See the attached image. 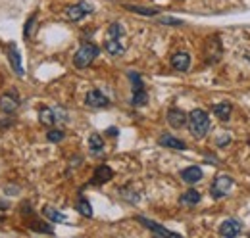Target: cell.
<instances>
[{
	"label": "cell",
	"mask_w": 250,
	"mask_h": 238,
	"mask_svg": "<svg viewBox=\"0 0 250 238\" xmlns=\"http://www.w3.org/2000/svg\"><path fill=\"white\" fill-rule=\"evenodd\" d=\"M33 229H35V231H41V233H46V235H54L52 227H46V225H44V223H41V221L33 223Z\"/></svg>",
	"instance_id": "cell-28"
},
{
	"label": "cell",
	"mask_w": 250,
	"mask_h": 238,
	"mask_svg": "<svg viewBox=\"0 0 250 238\" xmlns=\"http://www.w3.org/2000/svg\"><path fill=\"white\" fill-rule=\"evenodd\" d=\"M75 209H77L83 217H93V206H91L89 200H85V198H79V200H77Z\"/></svg>",
	"instance_id": "cell-23"
},
{
	"label": "cell",
	"mask_w": 250,
	"mask_h": 238,
	"mask_svg": "<svg viewBox=\"0 0 250 238\" xmlns=\"http://www.w3.org/2000/svg\"><path fill=\"white\" fill-rule=\"evenodd\" d=\"M85 104L89 108H108L110 106V100L106 94H102L100 90H89L87 96H85Z\"/></svg>",
	"instance_id": "cell-9"
},
{
	"label": "cell",
	"mask_w": 250,
	"mask_h": 238,
	"mask_svg": "<svg viewBox=\"0 0 250 238\" xmlns=\"http://www.w3.org/2000/svg\"><path fill=\"white\" fill-rule=\"evenodd\" d=\"M63 137H65V133H63L62 129H52V127H50V131L46 133V139H48L50 142H62Z\"/></svg>",
	"instance_id": "cell-26"
},
{
	"label": "cell",
	"mask_w": 250,
	"mask_h": 238,
	"mask_svg": "<svg viewBox=\"0 0 250 238\" xmlns=\"http://www.w3.org/2000/svg\"><path fill=\"white\" fill-rule=\"evenodd\" d=\"M167 123H169V127H173V129H181L183 125H187V114L183 112V110H179V108H171V110H167Z\"/></svg>",
	"instance_id": "cell-12"
},
{
	"label": "cell",
	"mask_w": 250,
	"mask_h": 238,
	"mask_svg": "<svg viewBox=\"0 0 250 238\" xmlns=\"http://www.w3.org/2000/svg\"><path fill=\"white\" fill-rule=\"evenodd\" d=\"M160 23H166V25H183L181 20H173V18H162Z\"/></svg>",
	"instance_id": "cell-29"
},
{
	"label": "cell",
	"mask_w": 250,
	"mask_h": 238,
	"mask_svg": "<svg viewBox=\"0 0 250 238\" xmlns=\"http://www.w3.org/2000/svg\"><path fill=\"white\" fill-rule=\"evenodd\" d=\"M171 65H173L175 71H187L190 67V56L187 52H175L171 56Z\"/></svg>",
	"instance_id": "cell-16"
},
{
	"label": "cell",
	"mask_w": 250,
	"mask_h": 238,
	"mask_svg": "<svg viewBox=\"0 0 250 238\" xmlns=\"http://www.w3.org/2000/svg\"><path fill=\"white\" fill-rule=\"evenodd\" d=\"M137 221H139V223H143V225H145L148 231H152L156 237H179L177 233L164 229L162 225H158L156 221H150V219H146V217H141V215H139V217H137Z\"/></svg>",
	"instance_id": "cell-10"
},
{
	"label": "cell",
	"mask_w": 250,
	"mask_h": 238,
	"mask_svg": "<svg viewBox=\"0 0 250 238\" xmlns=\"http://www.w3.org/2000/svg\"><path fill=\"white\" fill-rule=\"evenodd\" d=\"M106 133H108L110 137H116V135H118V129H116V127H110V129H108Z\"/></svg>",
	"instance_id": "cell-31"
},
{
	"label": "cell",
	"mask_w": 250,
	"mask_h": 238,
	"mask_svg": "<svg viewBox=\"0 0 250 238\" xmlns=\"http://www.w3.org/2000/svg\"><path fill=\"white\" fill-rule=\"evenodd\" d=\"M89 14H93V6L87 4V2H79V4H73V6L65 8V18L69 21H79Z\"/></svg>",
	"instance_id": "cell-6"
},
{
	"label": "cell",
	"mask_w": 250,
	"mask_h": 238,
	"mask_svg": "<svg viewBox=\"0 0 250 238\" xmlns=\"http://www.w3.org/2000/svg\"><path fill=\"white\" fill-rule=\"evenodd\" d=\"M89 148H91V152H93L94 156H98V154L104 152V139L98 133H93L89 137Z\"/></svg>",
	"instance_id": "cell-20"
},
{
	"label": "cell",
	"mask_w": 250,
	"mask_h": 238,
	"mask_svg": "<svg viewBox=\"0 0 250 238\" xmlns=\"http://www.w3.org/2000/svg\"><path fill=\"white\" fill-rule=\"evenodd\" d=\"M125 35L124 27H122V23H112L110 27H108V37H116V39H122Z\"/></svg>",
	"instance_id": "cell-27"
},
{
	"label": "cell",
	"mask_w": 250,
	"mask_h": 238,
	"mask_svg": "<svg viewBox=\"0 0 250 238\" xmlns=\"http://www.w3.org/2000/svg\"><path fill=\"white\" fill-rule=\"evenodd\" d=\"M231 186H233V178L229 177V175H218V177L214 178L212 186H210V192H212V196L216 200H219V198L227 196V192L231 190Z\"/></svg>",
	"instance_id": "cell-4"
},
{
	"label": "cell",
	"mask_w": 250,
	"mask_h": 238,
	"mask_svg": "<svg viewBox=\"0 0 250 238\" xmlns=\"http://www.w3.org/2000/svg\"><path fill=\"white\" fill-rule=\"evenodd\" d=\"M241 223L237 219H225L221 225H219V235L225 238L229 237H239L241 235Z\"/></svg>",
	"instance_id": "cell-11"
},
{
	"label": "cell",
	"mask_w": 250,
	"mask_h": 238,
	"mask_svg": "<svg viewBox=\"0 0 250 238\" xmlns=\"http://www.w3.org/2000/svg\"><path fill=\"white\" fill-rule=\"evenodd\" d=\"M42 213H44V217L48 219V221H52V223H67V217L60 213L58 209L50 208V206H46V208L42 209Z\"/></svg>",
	"instance_id": "cell-21"
},
{
	"label": "cell",
	"mask_w": 250,
	"mask_h": 238,
	"mask_svg": "<svg viewBox=\"0 0 250 238\" xmlns=\"http://www.w3.org/2000/svg\"><path fill=\"white\" fill-rule=\"evenodd\" d=\"M6 54H8V60H10V65H12L14 73H16L18 77H23V75H25V69H23L21 54H20V50H18L16 42H10V44L6 46Z\"/></svg>",
	"instance_id": "cell-5"
},
{
	"label": "cell",
	"mask_w": 250,
	"mask_h": 238,
	"mask_svg": "<svg viewBox=\"0 0 250 238\" xmlns=\"http://www.w3.org/2000/svg\"><path fill=\"white\" fill-rule=\"evenodd\" d=\"M181 178H183L187 184H196L198 180H202V169L196 167V165H190V167L181 171Z\"/></svg>",
	"instance_id": "cell-17"
},
{
	"label": "cell",
	"mask_w": 250,
	"mask_h": 238,
	"mask_svg": "<svg viewBox=\"0 0 250 238\" xmlns=\"http://www.w3.org/2000/svg\"><path fill=\"white\" fill-rule=\"evenodd\" d=\"M204 56L208 63H216L221 56V42H219L218 37H210L206 40V48H204Z\"/></svg>",
	"instance_id": "cell-7"
},
{
	"label": "cell",
	"mask_w": 250,
	"mask_h": 238,
	"mask_svg": "<svg viewBox=\"0 0 250 238\" xmlns=\"http://www.w3.org/2000/svg\"><path fill=\"white\" fill-rule=\"evenodd\" d=\"M127 77H129V81L133 83V92L145 89V85H143V79H141V75H139L137 71H129V73H127Z\"/></svg>",
	"instance_id": "cell-24"
},
{
	"label": "cell",
	"mask_w": 250,
	"mask_h": 238,
	"mask_svg": "<svg viewBox=\"0 0 250 238\" xmlns=\"http://www.w3.org/2000/svg\"><path fill=\"white\" fill-rule=\"evenodd\" d=\"M148 102V94H146V90H137V92H133V96H131V104L135 106V108H141V106H145Z\"/></svg>",
	"instance_id": "cell-22"
},
{
	"label": "cell",
	"mask_w": 250,
	"mask_h": 238,
	"mask_svg": "<svg viewBox=\"0 0 250 238\" xmlns=\"http://www.w3.org/2000/svg\"><path fill=\"white\" fill-rule=\"evenodd\" d=\"M39 121L46 127H54L60 121H67V114L62 108H41L39 112Z\"/></svg>",
	"instance_id": "cell-3"
},
{
	"label": "cell",
	"mask_w": 250,
	"mask_h": 238,
	"mask_svg": "<svg viewBox=\"0 0 250 238\" xmlns=\"http://www.w3.org/2000/svg\"><path fill=\"white\" fill-rule=\"evenodd\" d=\"M35 20H37V14H33L31 18H29V20H27V23H25V31H23V33H25V39H27V37H29V31H31L33 23H35Z\"/></svg>",
	"instance_id": "cell-30"
},
{
	"label": "cell",
	"mask_w": 250,
	"mask_h": 238,
	"mask_svg": "<svg viewBox=\"0 0 250 238\" xmlns=\"http://www.w3.org/2000/svg\"><path fill=\"white\" fill-rule=\"evenodd\" d=\"M212 112L216 114V118L221 119V121H227L231 112H233V106L229 102H221V104H214L212 106Z\"/></svg>",
	"instance_id": "cell-19"
},
{
	"label": "cell",
	"mask_w": 250,
	"mask_h": 238,
	"mask_svg": "<svg viewBox=\"0 0 250 238\" xmlns=\"http://www.w3.org/2000/svg\"><path fill=\"white\" fill-rule=\"evenodd\" d=\"M110 178H114V171H112V167L102 163V165H98V167L94 169L93 178H91V184H104V182H108Z\"/></svg>",
	"instance_id": "cell-13"
},
{
	"label": "cell",
	"mask_w": 250,
	"mask_h": 238,
	"mask_svg": "<svg viewBox=\"0 0 250 238\" xmlns=\"http://www.w3.org/2000/svg\"><path fill=\"white\" fill-rule=\"evenodd\" d=\"M200 198H202V196H200V192H198V190H194V188H190V190H187L185 194H181L179 204L190 208V206H196V204L200 202Z\"/></svg>",
	"instance_id": "cell-18"
},
{
	"label": "cell",
	"mask_w": 250,
	"mask_h": 238,
	"mask_svg": "<svg viewBox=\"0 0 250 238\" xmlns=\"http://www.w3.org/2000/svg\"><path fill=\"white\" fill-rule=\"evenodd\" d=\"M20 108V98L16 96V92H6L0 96V112L2 114H14Z\"/></svg>",
	"instance_id": "cell-8"
},
{
	"label": "cell",
	"mask_w": 250,
	"mask_h": 238,
	"mask_svg": "<svg viewBox=\"0 0 250 238\" xmlns=\"http://www.w3.org/2000/svg\"><path fill=\"white\" fill-rule=\"evenodd\" d=\"M98 52H100V48H98L96 44H93V42H85V44H81V48H79V50L75 52V56H73V65L79 67V69L89 67L94 60H96Z\"/></svg>",
	"instance_id": "cell-2"
},
{
	"label": "cell",
	"mask_w": 250,
	"mask_h": 238,
	"mask_svg": "<svg viewBox=\"0 0 250 238\" xmlns=\"http://www.w3.org/2000/svg\"><path fill=\"white\" fill-rule=\"evenodd\" d=\"M129 12L133 14H141V16H156L160 10H154V8H141V6H125Z\"/></svg>",
	"instance_id": "cell-25"
},
{
	"label": "cell",
	"mask_w": 250,
	"mask_h": 238,
	"mask_svg": "<svg viewBox=\"0 0 250 238\" xmlns=\"http://www.w3.org/2000/svg\"><path fill=\"white\" fill-rule=\"evenodd\" d=\"M158 144H160V146H166V148H171V150H187V144H185L181 139H175V137L169 135V133H164V135L158 139Z\"/></svg>",
	"instance_id": "cell-14"
},
{
	"label": "cell",
	"mask_w": 250,
	"mask_h": 238,
	"mask_svg": "<svg viewBox=\"0 0 250 238\" xmlns=\"http://www.w3.org/2000/svg\"><path fill=\"white\" fill-rule=\"evenodd\" d=\"M187 125L194 139H204L210 131V118L204 110H192L187 118Z\"/></svg>",
	"instance_id": "cell-1"
},
{
	"label": "cell",
	"mask_w": 250,
	"mask_h": 238,
	"mask_svg": "<svg viewBox=\"0 0 250 238\" xmlns=\"http://www.w3.org/2000/svg\"><path fill=\"white\" fill-rule=\"evenodd\" d=\"M104 48L110 56H124L125 54V46L122 44V39H116V37H108L104 42Z\"/></svg>",
	"instance_id": "cell-15"
}]
</instances>
